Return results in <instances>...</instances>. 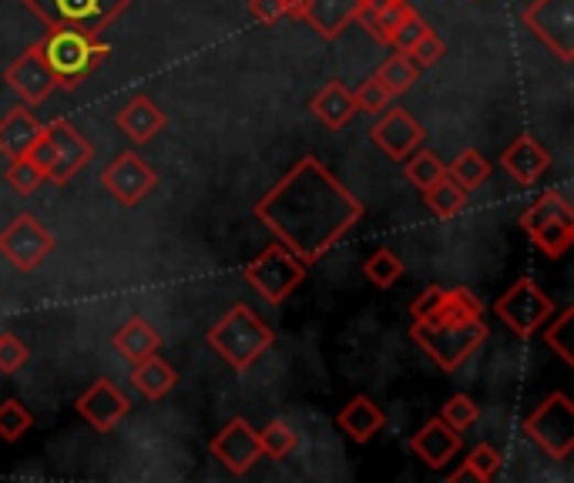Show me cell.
<instances>
[{
    "mask_svg": "<svg viewBox=\"0 0 574 483\" xmlns=\"http://www.w3.org/2000/svg\"><path fill=\"white\" fill-rule=\"evenodd\" d=\"M256 219L306 265L320 262L364 219V205L316 158H300L259 201Z\"/></svg>",
    "mask_w": 574,
    "mask_h": 483,
    "instance_id": "cell-1",
    "label": "cell"
},
{
    "mask_svg": "<svg viewBox=\"0 0 574 483\" xmlns=\"http://www.w3.org/2000/svg\"><path fill=\"white\" fill-rule=\"evenodd\" d=\"M37 47L57 78V88H67V91L78 88L111 57V44H105L98 34L64 31V28H54L44 41H37Z\"/></svg>",
    "mask_w": 574,
    "mask_h": 483,
    "instance_id": "cell-2",
    "label": "cell"
},
{
    "mask_svg": "<svg viewBox=\"0 0 574 483\" xmlns=\"http://www.w3.org/2000/svg\"><path fill=\"white\" fill-rule=\"evenodd\" d=\"M28 158L44 172L51 185H67L78 172H85V165H91L95 149L75 124L54 118L41 128V138L28 152Z\"/></svg>",
    "mask_w": 574,
    "mask_h": 483,
    "instance_id": "cell-3",
    "label": "cell"
},
{
    "mask_svg": "<svg viewBox=\"0 0 574 483\" xmlns=\"http://www.w3.org/2000/svg\"><path fill=\"white\" fill-rule=\"evenodd\" d=\"M272 342H275L272 329L246 303H236L219 322L208 329V347L239 373L249 370L272 347Z\"/></svg>",
    "mask_w": 574,
    "mask_h": 483,
    "instance_id": "cell-4",
    "label": "cell"
},
{
    "mask_svg": "<svg viewBox=\"0 0 574 483\" xmlns=\"http://www.w3.org/2000/svg\"><path fill=\"white\" fill-rule=\"evenodd\" d=\"M410 336L444 373H454L487 342V326H484V319H470V322H430V319H423V322L410 326Z\"/></svg>",
    "mask_w": 574,
    "mask_h": 483,
    "instance_id": "cell-5",
    "label": "cell"
},
{
    "mask_svg": "<svg viewBox=\"0 0 574 483\" xmlns=\"http://www.w3.org/2000/svg\"><path fill=\"white\" fill-rule=\"evenodd\" d=\"M521 229L531 235L538 252L548 259H564L574 245V209L561 191L538 195L521 212Z\"/></svg>",
    "mask_w": 574,
    "mask_h": 483,
    "instance_id": "cell-6",
    "label": "cell"
},
{
    "mask_svg": "<svg viewBox=\"0 0 574 483\" xmlns=\"http://www.w3.org/2000/svg\"><path fill=\"white\" fill-rule=\"evenodd\" d=\"M24 8L51 31L64 28L82 34H101L131 8V0H24Z\"/></svg>",
    "mask_w": 574,
    "mask_h": 483,
    "instance_id": "cell-7",
    "label": "cell"
},
{
    "mask_svg": "<svg viewBox=\"0 0 574 483\" xmlns=\"http://www.w3.org/2000/svg\"><path fill=\"white\" fill-rule=\"evenodd\" d=\"M306 262L296 259L282 242L279 245H266L249 265H246V283L269 303L279 306L293 296V289L306 279Z\"/></svg>",
    "mask_w": 574,
    "mask_h": 483,
    "instance_id": "cell-8",
    "label": "cell"
},
{
    "mask_svg": "<svg viewBox=\"0 0 574 483\" xmlns=\"http://www.w3.org/2000/svg\"><path fill=\"white\" fill-rule=\"evenodd\" d=\"M524 433L551 460H567L574 453V406H571V399L561 389L551 393L548 399H541L524 417Z\"/></svg>",
    "mask_w": 574,
    "mask_h": 483,
    "instance_id": "cell-9",
    "label": "cell"
},
{
    "mask_svg": "<svg viewBox=\"0 0 574 483\" xmlns=\"http://www.w3.org/2000/svg\"><path fill=\"white\" fill-rule=\"evenodd\" d=\"M494 316L505 322L515 336L531 339L554 316V299L534 279H528L524 275V279H518L505 296L494 303Z\"/></svg>",
    "mask_w": 574,
    "mask_h": 483,
    "instance_id": "cell-10",
    "label": "cell"
},
{
    "mask_svg": "<svg viewBox=\"0 0 574 483\" xmlns=\"http://www.w3.org/2000/svg\"><path fill=\"white\" fill-rule=\"evenodd\" d=\"M524 28L557 57H574V0H534L524 11Z\"/></svg>",
    "mask_w": 574,
    "mask_h": 483,
    "instance_id": "cell-11",
    "label": "cell"
},
{
    "mask_svg": "<svg viewBox=\"0 0 574 483\" xmlns=\"http://www.w3.org/2000/svg\"><path fill=\"white\" fill-rule=\"evenodd\" d=\"M101 185H105V191L118 205H124V209H134L141 198H149L159 188V172L145 158H141L138 152H121V155H115L105 165Z\"/></svg>",
    "mask_w": 574,
    "mask_h": 483,
    "instance_id": "cell-12",
    "label": "cell"
},
{
    "mask_svg": "<svg viewBox=\"0 0 574 483\" xmlns=\"http://www.w3.org/2000/svg\"><path fill=\"white\" fill-rule=\"evenodd\" d=\"M51 252H54V235L31 212L11 219L4 229H0V255H4L18 272H34Z\"/></svg>",
    "mask_w": 574,
    "mask_h": 483,
    "instance_id": "cell-13",
    "label": "cell"
},
{
    "mask_svg": "<svg viewBox=\"0 0 574 483\" xmlns=\"http://www.w3.org/2000/svg\"><path fill=\"white\" fill-rule=\"evenodd\" d=\"M208 453L219 460L229 473L236 476H246L259 460H262V440H259V430L246 420V417H236L229 420L219 433L208 440Z\"/></svg>",
    "mask_w": 574,
    "mask_h": 483,
    "instance_id": "cell-14",
    "label": "cell"
},
{
    "mask_svg": "<svg viewBox=\"0 0 574 483\" xmlns=\"http://www.w3.org/2000/svg\"><path fill=\"white\" fill-rule=\"evenodd\" d=\"M370 0H296L290 14L316 31L323 41H336L356 18L364 14Z\"/></svg>",
    "mask_w": 574,
    "mask_h": 483,
    "instance_id": "cell-15",
    "label": "cell"
},
{
    "mask_svg": "<svg viewBox=\"0 0 574 483\" xmlns=\"http://www.w3.org/2000/svg\"><path fill=\"white\" fill-rule=\"evenodd\" d=\"M75 409H78V417H82L85 424H91V430L108 433V430H115V427L128 417V413H131V399H128V393L118 389L111 380H95V383L78 396Z\"/></svg>",
    "mask_w": 574,
    "mask_h": 483,
    "instance_id": "cell-16",
    "label": "cell"
},
{
    "mask_svg": "<svg viewBox=\"0 0 574 483\" xmlns=\"http://www.w3.org/2000/svg\"><path fill=\"white\" fill-rule=\"evenodd\" d=\"M370 138L387 158L403 162L426 142V131L407 108H387V114L373 124Z\"/></svg>",
    "mask_w": 574,
    "mask_h": 483,
    "instance_id": "cell-17",
    "label": "cell"
},
{
    "mask_svg": "<svg viewBox=\"0 0 574 483\" xmlns=\"http://www.w3.org/2000/svg\"><path fill=\"white\" fill-rule=\"evenodd\" d=\"M4 81L11 85V91L24 101V105H44L51 98V91L57 88V78L47 67L41 47H28L8 72H4Z\"/></svg>",
    "mask_w": 574,
    "mask_h": 483,
    "instance_id": "cell-18",
    "label": "cell"
},
{
    "mask_svg": "<svg viewBox=\"0 0 574 483\" xmlns=\"http://www.w3.org/2000/svg\"><path fill=\"white\" fill-rule=\"evenodd\" d=\"M410 453L423 460L430 470H444L461 453V433L451 430L441 417H434L410 437Z\"/></svg>",
    "mask_w": 574,
    "mask_h": 483,
    "instance_id": "cell-19",
    "label": "cell"
},
{
    "mask_svg": "<svg viewBox=\"0 0 574 483\" xmlns=\"http://www.w3.org/2000/svg\"><path fill=\"white\" fill-rule=\"evenodd\" d=\"M500 168H505L521 188H531V185H538L548 175L551 155L541 149L538 138L521 134V138H515V142L505 152H500Z\"/></svg>",
    "mask_w": 574,
    "mask_h": 483,
    "instance_id": "cell-20",
    "label": "cell"
},
{
    "mask_svg": "<svg viewBox=\"0 0 574 483\" xmlns=\"http://www.w3.org/2000/svg\"><path fill=\"white\" fill-rule=\"evenodd\" d=\"M111 342H115L118 356L128 360V363L134 366V363H141V360H149V356L159 353L162 336H159V329H155L145 316H128V319L118 326V332L111 336Z\"/></svg>",
    "mask_w": 574,
    "mask_h": 483,
    "instance_id": "cell-21",
    "label": "cell"
},
{
    "mask_svg": "<svg viewBox=\"0 0 574 483\" xmlns=\"http://www.w3.org/2000/svg\"><path fill=\"white\" fill-rule=\"evenodd\" d=\"M115 121L134 145H149L152 138L165 128V111L149 95H134L131 101H124V108L118 111Z\"/></svg>",
    "mask_w": 574,
    "mask_h": 483,
    "instance_id": "cell-22",
    "label": "cell"
},
{
    "mask_svg": "<svg viewBox=\"0 0 574 483\" xmlns=\"http://www.w3.org/2000/svg\"><path fill=\"white\" fill-rule=\"evenodd\" d=\"M339 430L353 440V443H370L383 424H387V413L370 399V396H353L343 409H339V417H336Z\"/></svg>",
    "mask_w": 574,
    "mask_h": 483,
    "instance_id": "cell-23",
    "label": "cell"
},
{
    "mask_svg": "<svg viewBox=\"0 0 574 483\" xmlns=\"http://www.w3.org/2000/svg\"><path fill=\"white\" fill-rule=\"evenodd\" d=\"M41 128L44 124H37V118L28 108H11L4 118H0V155L24 158L41 138Z\"/></svg>",
    "mask_w": 574,
    "mask_h": 483,
    "instance_id": "cell-24",
    "label": "cell"
},
{
    "mask_svg": "<svg viewBox=\"0 0 574 483\" xmlns=\"http://www.w3.org/2000/svg\"><path fill=\"white\" fill-rule=\"evenodd\" d=\"M310 111L333 131L346 128L356 114V101H353V91L343 85V81H329L316 91V98L310 101Z\"/></svg>",
    "mask_w": 574,
    "mask_h": 483,
    "instance_id": "cell-25",
    "label": "cell"
},
{
    "mask_svg": "<svg viewBox=\"0 0 574 483\" xmlns=\"http://www.w3.org/2000/svg\"><path fill=\"white\" fill-rule=\"evenodd\" d=\"M131 383H134V389L145 396V399H162V396H169L175 389L178 373L155 353V356H149V360H141V363L131 366Z\"/></svg>",
    "mask_w": 574,
    "mask_h": 483,
    "instance_id": "cell-26",
    "label": "cell"
},
{
    "mask_svg": "<svg viewBox=\"0 0 574 483\" xmlns=\"http://www.w3.org/2000/svg\"><path fill=\"white\" fill-rule=\"evenodd\" d=\"M426 319L430 322H470V319H484V303L467 286H454V289H444L441 306L430 312Z\"/></svg>",
    "mask_w": 574,
    "mask_h": 483,
    "instance_id": "cell-27",
    "label": "cell"
},
{
    "mask_svg": "<svg viewBox=\"0 0 574 483\" xmlns=\"http://www.w3.org/2000/svg\"><path fill=\"white\" fill-rule=\"evenodd\" d=\"M467 188L461 182H454L451 175L437 178L430 188H423V205L430 212H434L437 219H454L467 209Z\"/></svg>",
    "mask_w": 574,
    "mask_h": 483,
    "instance_id": "cell-28",
    "label": "cell"
},
{
    "mask_svg": "<svg viewBox=\"0 0 574 483\" xmlns=\"http://www.w3.org/2000/svg\"><path fill=\"white\" fill-rule=\"evenodd\" d=\"M413 8L407 4V0H370V4L364 8V14L356 21H367V28L373 31V37L387 41L390 44V34L400 28V21L410 14Z\"/></svg>",
    "mask_w": 574,
    "mask_h": 483,
    "instance_id": "cell-29",
    "label": "cell"
},
{
    "mask_svg": "<svg viewBox=\"0 0 574 483\" xmlns=\"http://www.w3.org/2000/svg\"><path fill=\"white\" fill-rule=\"evenodd\" d=\"M500 463H505V457H500V450H497L494 443H477V447L467 453L464 466L451 473V480H467V476H470V480L490 483V480L500 473Z\"/></svg>",
    "mask_w": 574,
    "mask_h": 483,
    "instance_id": "cell-30",
    "label": "cell"
},
{
    "mask_svg": "<svg viewBox=\"0 0 574 483\" xmlns=\"http://www.w3.org/2000/svg\"><path fill=\"white\" fill-rule=\"evenodd\" d=\"M377 78L387 85V91L397 98V95H407L416 81H420V67L410 61V54H390L380 67H377Z\"/></svg>",
    "mask_w": 574,
    "mask_h": 483,
    "instance_id": "cell-31",
    "label": "cell"
},
{
    "mask_svg": "<svg viewBox=\"0 0 574 483\" xmlns=\"http://www.w3.org/2000/svg\"><path fill=\"white\" fill-rule=\"evenodd\" d=\"M364 272H367V279L380 289H390L403 279V259L393 252V249H377L370 252V259L364 262Z\"/></svg>",
    "mask_w": 574,
    "mask_h": 483,
    "instance_id": "cell-32",
    "label": "cell"
},
{
    "mask_svg": "<svg viewBox=\"0 0 574 483\" xmlns=\"http://www.w3.org/2000/svg\"><path fill=\"white\" fill-rule=\"evenodd\" d=\"M571 322H574V306H564L557 316H551V319L541 326V336H544V342H548V350L557 353L564 366H574V353H571V342H567Z\"/></svg>",
    "mask_w": 574,
    "mask_h": 483,
    "instance_id": "cell-33",
    "label": "cell"
},
{
    "mask_svg": "<svg viewBox=\"0 0 574 483\" xmlns=\"http://www.w3.org/2000/svg\"><path fill=\"white\" fill-rule=\"evenodd\" d=\"M447 175H451L454 182H461L467 191H474L477 185H484V182L490 178V162H487L477 149H467V152H461V155L447 165Z\"/></svg>",
    "mask_w": 574,
    "mask_h": 483,
    "instance_id": "cell-34",
    "label": "cell"
},
{
    "mask_svg": "<svg viewBox=\"0 0 574 483\" xmlns=\"http://www.w3.org/2000/svg\"><path fill=\"white\" fill-rule=\"evenodd\" d=\"M403 172H407V178L423 191V188L434 185L437 178L447 175V165H444L434 152H416V155L403 158Z\"/></svg>",
    "mask_w": 574,
    "mask_h": 483,
    "instance_id": "cell-35",
    "label": "cell"
},
{
    "mask_svg": "<svg viewBox=\"0 0 574 483\" xmlns=\"http://www.w3.org/2000/svg\"><path fill=\"white\" fill-rule=\"evenodd\" d=\"M31 424H34V417H31L21 399H4V403H0V440H4V443H18L31 430Z\"/></svg>",
    "mask_w": 574,
    "mask_h": 483,
    "instance_id": "cell-36",
    "label": "cell"
},
{
    "mask_svg": "<svg viewBox=\"0 0 574 483\" xmlns=\"http://www.w3.org/2000/svg\"><path fill=\"white\" fill-rule=\"evenodd\" d=\"M441 420H444L451 430L467 433V430L480 420V406H477L467 393H454V396L444 403V409H441Z\"/></svg>",
    "mask_w": 574,
    "mask_h": 483,
    "instance_id": "cell-37",
    "label": "cell"
},
{
    "mask_svg": "<svg viewBox=\"0 0 574 483\" xmlns=\"http://www.w3.org/2000/svg\"><path fill=\"white\" fill-rule=\"evenodd\" d=\"M4 182H8L11 191H18V195H34L47 178H44V172L24 155V158H11V165H8V172H4Z\"/></svg>",
    "mask_w": 574,
    "mask_h": 483,
    "instance_id": "cell-38",
    "label": "cell"
},
{
    "mask_svg": "<svg viewBox=\"0 0 574 483\" xmlns=\"http://www.w3.org/2000/svg\"><path fill=\"white\" fill-rule=\"evenodd\" d=\"M259 440H262V453H269L275 460H285L296 450V433H293L290 424H282V420H272L266 430H259Z\"/></svg>",
    "mask_w": 574,
    "mask_h": 483,
    "instance_id": "cell-39",
    "label": "cell"
},
{
    "mask_svg": "<svg viewBox=\"0 0 574 483\" xmlns=\"http://www.w3.org/2000/svg\"><path fill=\"white\" fill-rule=\"evenodd\" d=\"M353 101H356V111H367V114H383L387 108H390V101H393V95L387 91V85L373 75V78H367L364 85H360V91L353 95Z\"/></svg>",
    "mask_w": 574,
    "mask_h": 483,
    "instance_id": "cell-40",
    "label": "cell"
},
{
    "mask_svg": "<svg viewBox=\"0 0 574 483\" xmlns=\"http://www.w3.org/2000/svg\"><path fill=\"white\" fill-rule=\"evenodd\" d=\"M28 360H31L28 342L14 332H0V373L14 376L18 370H24Z\"/></svg>",
    "mask_w": 574,
    "mask_h": 483,
    "instance_id": "cell-41",
    "label": "cell"
},
{
    "mask_svg": "<svg viewBox=\"0 0 574 483\" xmlns=\"http://www.w3.org/2000/svg\"><path fill=\"white\" fill-rule=\"evenodd\" d=\"M426 31H430V24H426V21L416 14V11H410V14L400 21V28L390 34V44H393L400 54H410V51H413V47L423 41V34H426Z\"/></svg>",
    "mask_w": 574,
    "mask_h": 483,
    "instance_id": "cell-42",
    "label": "cell"
},
{
    "mask_svg": "<svg viewBox=\"0 0 574 483\" xmlns=\"http://www.w3.org/2000/svg\"><path fill=\"white\" fill-rule=\"evenodd\" d=\"M447 54V44L434 34V31H426L423 34V41L410 51V61L420 67V72H426V67H434V64H441V57Z\"/></svg>",
    "mask_w": 574,
    "mask_h": 483,
    "instance_id": "cell-43",
    "label": "cell"
},
{
    "mask_svg": "<svg viewBox=\"0 0 574 483\" xmlns=\"http://www.w3.org/2000/svg\"><path fill=\"white\" fill-rule=\"evenodd\" d=\"M290 14V0H249V18L259 24H279Z\"/></svg>",
    "mask_w": 574,
    "mask_h": 483,
    "instance_id": "cell-44",
    "label": "cell"
},
{
    "mask_svg": "<svg viewBox=\"0 0 574 483\" xmlns=\"http://www.w3.org/2000/svg\"><path fill=\"white\" fill-rule=\"evenodd\" d=\"M441 299H444V286H426L416 299H413V306H410V316H413V322H420V319H426L430 312H434L437 306H441Z\"/></svg>",
    "mask_w": 574,
    "mask_h": 483,
    "instance_id": "cell-45",
    "label": "cell"
},
{
    "mask_svg": "<svg viewBox=\"0 0 574 483\" xmlns=\"http://www.w3.org/2000/svg\"><path fill=\"white\" fill-rule=\"evenodd\" d=\"M293 4H296V0H290V8H293Z\"/></svg>",
    "mask_w": 574,
    "mask_h": 483,
    "instance_id": "cell-46",
    "label": "cell"
}]
</instances>
